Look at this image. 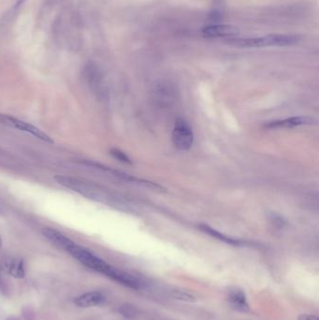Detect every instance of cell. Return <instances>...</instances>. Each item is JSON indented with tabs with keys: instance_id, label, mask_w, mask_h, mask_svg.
<instances>
[{
	"instance_id": "1",
	"label": "cell",
	"mask_w": 319,
	"mask_h": 320,
	"mask_svg": "<svg viewBox=\"0 0 319 320\" xmlns=\"http://www.w3.org/2000/svg\"><path fill=\"white\" fill-rule=\"evenodd\" d=\"M65 251L68 252L70 256H72L85 267L95 271L100 272L114 281L119 275L120 270L107 263L106 261L96 256L94 253H92L90 250L82 247L81 245H76L73 241H71V243L66 247Z\"/></svg>"
},
{
	"instance_id": "2",
	"label": "cell",
	"mask_w": 319,
	"mask_h": 320,
	"mask_svg": "<svg viewBox=\"0 0 319 320\" xmlns=\"http://www.w3.org/2000/svg\"><path fill=\"white\" fill-rule=\"evenodd\" d=\"M55 179L63 187L71 189L90 200L108 202L111 199L105 189L93 182H88L86 180L72 176L58 175L56 176Z\"/></svg>"
},
{
	"instance_id": "3",
	"label": "cell",
	"mask_w": 319,
	"mask_h": 320,
	"mask_svg": "<svg viewBox=\"0 0 319 320\" xmlns=\"http://www.w3.org/2000/svg\"><path fill=\"white\" fill-rule=\"evenodd\" d=\"M299 36L287 34H269L258 38H237L226 40V43L243 48H258V47H282L294 45L300 41Z\"/></svg>"
},
{
	"instance_id": "4",
	"label": "cell",
	"mask_w": 319,
	"mask_h": 320,
	"mask_svg": "<svg viewBox=\"0 0 319 320\" xmlns=\"http://www.w3.org/2000/svg\"><path fill=\"white\" fill-rule=\"evenodd\" d=\"M82 74L93 94L100 101H105L108 98V87L100 67L94 62H88L83 68Z\"/></svg>"
},
{
	"instance_id": "5",
	"label": "cell",
	"mask_w": 319,
	"mask_h": 320,
	"mask_svg": "<svg viewBox=\"0 0 319 320\" xmlns=\"http://www.w3.org/2000/svg\"><path fill=\"white\" fill-rule=\"evenodd\" d=\"M172 143L177 149L189 150L194 144V132L187 120L178 117L172 130Z\"/></svg>"
},
{
	"instance_id": "6",
	"label": "cell",
	"mask_w": 319,
	"mask_h": 320,
	"mask_svg": "<svg viewBox=\"0 0 319 320\" xmlns=\"http://www.w3.org/2000/svg\"><path fill=\"white\" fill-rule=\"evenodd\" d=\"M0 125L13 127L15 129H18L20 131L25 132L27 134H30L32 136L42 141L47 144H54V140L51 138L48 134L40 130L37 126H33L31 124H28L22 120L13 117L11 115L0 113Z\"/></svg>"
},
{
	"instance_id": "7",
	"label": "cell",
	"mask_w": 319,
	"mask_h": 320,
	"mask_svg": "<svg viewBox=\"0 0 319 320\" xmlns=\"http://www.w3.org/2000/svg\"><path fill=\"white\" fill-rule=\"evenodd\" d=\"M178 97V90L175 84L170 81H159L153 89V99L158 106H171Z\"/></svg>"
},
{
	"instance_id": "8",
	"label": "cell",
	"mask_w": 319,
	"mask_h": 320,
	"mask_svg": "<svg viewBox=\"0 0 319 320\" xmlns=\"http://www.w3.org/2000/svg\"><path fill=\"white\" fill-rule=\"evenodd\" d=\"M203 37L208 38H236L240 35L238 27L231 25H210L202 28Z\"/></svg>"
},
{
	"instance_id": "9",
	"label": "cell",
	"mask_w": 319,
	"mask_h": 320,
	"mask_svg": "<svg viewBox=\"0 0 319 320\" xmlns=\"http://www.w3.org/2000/svg\"><path fill=\"white\" fill-rule=\"evenodd\" d=\"M314 120L308 116H295L284 120H277L269 122L265 125L266 128L274 129V128H291L295 126H307L313 125Z\"/></svg>"
},
{
	"instance_id": "10",
	"label": "cell",
	"mask_w": 319,
	"mask_h": 320,
	"mask_svg": "<svg viewBox=\"0 0 319 320\" xmlns=\"http://www.w3.org/2000/svg\"><path fill=\"white\" fill-rule=\"evenodd\" d=\"M105 301V296L100 291H91L76 297L74 304L80 308H90L99 306Z\"/></svg>"
},
{
	"instance_id": "11",
	"label": "cell",
	"mask_w": 319,
	"mask_h": 320,
	"mask_svg": "<svg viewBox=\"0 0 319 320\" xmlns=\"http://www.w3.org/2000/svg\"><path fill=\"white\" fill-rule=\"evenodd\" d=\"M3 268L7 273L15 278H24L25 277V266L24 260L10 257L3 262Z\"/></svg>"
},
{
	"instance_id": "12",
	"label": "cell",
	"mask_w": 319,
	"mask_h": 320,
	"mask_svg": "<svg viewBox=\"0 0 319 320\" xmlns=\"http://www.w3.org/2000/svg\"><path fill=\"white\" fill-rule=\"evenodd\" d=\"M42 234H43L44 237L48 239L52 244L57 245V247L62 248L64 250L66 249V247H67V246L70 244V242L72 241V240H70L69 237L65 236L62 233L57 232L56 230L50 228V227H45V228H43Z\"/></svg>"
},
{
	"instance_id": "13",
	"label": "cell",
	"mask_w": 319,
	"mask_h": 320,
	"mask_svg": "<svg viewBox=\"0 0 319 320\" xmlns=\"http://www.w3.org/2000/svg\"><path fill=\"white\" fill-rule=\"evenodd\" d=\"M230 301L232 302V305L236 309L243 312L249 311V305L246 301V297L243 291L235 290L232 291L230 294Z\"/></svg>"
},
{
	"instance_id": "14",
	"label": "cell",
	"mask_w": 319,
	"mask_h": 320,
	"mask_svg": "<svg viewBox=\"0 0 319 320\" xmlns=\"http://www.w3.org/2000/svg\"><path fill=\"white\" fill-rule=\"evenodd\" d=\"M200 230L203 232V233H208L209 235H211L212 237L218 239L219 241L224 242L225 244H229V245H241V242L238 240H235V239L231 238V237H227L226 235H224L222 233L213 230V227H211L208 225H200L199 226Z\"/></svg>"
},
{
	"instance_id": "15",
	"label": "cell",
	"mask_w": 319,
	"mask_h": 320,
	"mask_svg": "<svg viewBox=\"0 0 319 320\" xmlns=\"http://www.w3.org/2000/svg\"><path fill=\"white\" fill-rule=\"evenodd\" d=\"M110 154L113 156L115 159H117L120 162L125 164H131V159L127 157V155L124 153L123 151L119 150L117 148H112L110 150Z\"/></svg>"
},
{
	"instance_id": "16",
	"label": "cell",
	"mask_w": 319,
	"mask_h": 320,
	"mask_svg": "<svg viewBox=\"0 0 319 320\" xmlns=\"http://www.w3.org/2000/svg\"><path fill=\"white\" fill-rule=\"evenodd\" d=\"M171 294L172 296L177 299V300H181V301H196V298L194 296L187 293V292H184V291H180V290H174V291H171Z\"/></svg>"
},
{
	"instance_id": "17",
	"label": "cell",
	"mask_w": 319,
	"mask_h": 320,
	"mask_svg": "<svg viewBox=\"0 0 319 320\" xmlns=\"http://www.w3.org/2000/svg\"><path fill=\"white\" fill-rule=\"evenodd\" d=\"M23 315L25 320H34L35 318V311L31 306H25L23 308Z\"/></svg>"
},
{
	"instance_id": "18",
	"label": "cell",
	"mask_w": 319,
	"mask_h": 320,
	"mask_svg": "<svg viewBox=\"0 0 319 320\" xmlns=\"http://www.w3.org/2000/svg\"><path fill=\"white\" fill-rule=\"evenodd\" d=\"M299 320H318V317L313 314H301L299 316Z\"/></svg>"
},
{
	"instance_id": "19",
	"label": "cell",
	"mask_w": 319,
	"mask_h": 320,
	"mask_svg": "<svg viewBox=\"0 0 319 320\" xmlns=\"http://www.w3.org/2000/svg\"><path fill=\"white\" fill-rule=\"evenodd\" d=\"M6 320H21L19 317H17V316H14V315H11V316H9Z\"/></svg>"
},
{
	"instance_id": "20",
	"label": "cell",
	"mask_w": 319,
	"mask_h": 320,
	"mask_svg": "<svg viewBox=\"0 0 319 320\" xmlns=\"http://www.w3.org/2000/svg\"><path fill=\"white\" fill-rule=\"evenodd\" d=\"M1 246H2V239L0 237V249H1Z\"/></svg>"
}]
</instances>
